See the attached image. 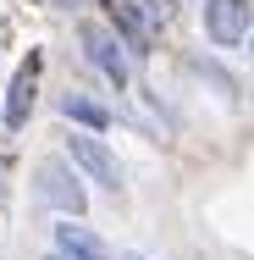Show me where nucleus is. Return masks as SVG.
<instances>
[{"mask_svg": "<svg viewBox=\"0 0 254 260\" xmlns=\"http://www.w3.org/2000/svg\"><path fill=\"white\" fill-rule=\"evenodd\" d=\"M116 260H150V255H116Z\"/></svg>", "mask_w": 254, "mask_h": 260, "instance_id": "obj_12", "label": "nucleus"}, {"mask_svg": "<svg viewBox=\"0 0 254 260\" xmlns=\"http://www.w3.org/2000/svg\"><path fill=\"white\" fill-rule=\"evenodd\" d=\"M33 194H39L50 210H61V216H83V210H89L83 172H78V160L66 155V150H61V155H45L33 166Z\"/></svg>", "mask_w": 254, "mask_h": 260, "instance_id": "obj_2", "label": "nucleus"}, {"mask_svg": "<svg viewBox=\"0 0 254 260\" xmlns=\"http://www.w3.org/2000/svg\"><path fill=\"white\" fill-rule=\"evenodd\" d=\"M0 122H6V111H0Z\"/></svg>", "mask_w": 254, "mask_h": 260, "instance_id": "obj_14", "label": "nucleus"}, {"mask_svg": "<svg viewBox=\"0 0 254 260\" xmlns=\"http://www.w3.org/2000/svg\"><path fill=\"white\" fill-rule=\"evenodd\" d=\"M138 6L150 11V17H155V22H160V28H166V22H171V17L183 11V0H138Z\"/></svg>", "mask_w": 254, "mask_h": 260, "instance_id": "obj_10", "label": "nucleus"}, {"mask_svg": "<svg viewBox=\"0 0 254 260\" xmlns=\"http://www.w3.org/2000/svg\"><path fill=\"white\" fill-rule=\"evenodd\" d=\"M100 6H105V22L127 39V50L138 55V61H150L155 55V17L138 0H100Z\"/></svg>", "mask_w": 254, "mask_h": 260, "instance_id": "obj_5", "label": "nucleus"}, {"mask_svg": "<svg viewBox=\"0 0 254 260\" xmlns=\"http://www.w3.org/2000/svg\"><path fill=\"white\" fill-rule=\"evenodd\" d=\"M55 255H66V260H111V249L83 227V216H61V227H55Z\"/></svg>", "mask_w": 254, "mask_h": 260, "instance_id": "obj_7", "label": "nucleus"}, {"mask_svg": "<svg viewBox=\"0 0 254 260\" xmlns=\"http://www.w3.org/2000/svg\"><path fill=\"white\" fill-rule=\"evenodd\" d=\"M199 17H204V39L215 50H238L254 39V0H204Z\"/></svg>", "mask_w": 254, "mask_h": 260, "instance_id": "obj_4", "label": "nucleus"}, {"mask_svg": "<svg viewBox=\"0 0 254 260\" xmlns=\"http://www.w3.org/2000/svg\"><path fill=\"white\" fill-rule=\"evenodd\" d=\"M249 55H254V39H249Z\"/></svg>", "mask_w": 254, "mask_h": 260, "instance_id": "obj_13", "label": "nucleus"}, {"mask_svg": "<svg viewBox=\"0 0 254 260\" xmlns=\"http://www.w3.org/2000/svg\"><path fill=\"white\" fill-rule=\"evenodd\" d=\"M55 111L66 116V122H78L83 133H111V122H116V111L100 100H89V94H78V89H66L61 100H55Z\"/></svg>", "mask_w": 254, "mask_h": 260, "instance_id": "obj_8", "label": "nucleus"}, {"mask_svg": "<svg viewBox=\"0 0 254 260\" xmlns=\"http://www.w3.org/2000/svg\"><path fill=\"white\" fill-rule=\"evenodd\" d=\"M33 100H39V55H28V61L11 72V83H6V100H0V111H6V127H11V133H22V127H28Z\"/></svg>", "mask_w": 254, "mask_h": 260, "instance_id": "obj_6", "label": "nucleus"}, {"mask_svg": "<svg viewBox=\"0 0 254 260\" xmlns=\"http://www.w3.org/2000/svg\"><path fill=\"white\" fill-rule=\"evenodd\" d=\"M50 11H89V6H100V0H45Z\"/></svg>", "mask_w": 254, "mask_h": 260, "instance_id": "obj_11", "label": "nucleus"}, {"mask_svg": "<svg viewBox=\"0 0 254 260\" xmlns=\"http://www.w3.org/2000/svg\"><path fill=\"white\" fill-rule=\"evenodd\" d=\"M78 45H83V61L100 72L111 89H127V83H133V61H138V55L127 50V39H122L111 22H78Z\"/></svg>", "mask_w": 254, "mask_h": 260, "instance_id": "obj_1", "label": "nucleus"}, {"mask_svg": "<svg viewBox=\"0 0 254 260\" xmlns=\"http://www.w3.org/2000/svg\"><path fill=\"white\" fill-rule=\"evenodd\" d=\"M66 155L78 160V172H83L89 183H100L111 200H122V194H127V172H122L116 150L105 144L100 133H72V139H66Z\"/></svg>", "mask_w": 254, "mask_h": 260, "instance_id": "obj_3", "label": "nucleus"}, {"mask_svg": "<svg viewBox=\"0 0 254 260\" xmlns=\"http://www.w3.org/2000/svg\"><path fill=\"white\" fill-rule=\"evenodd\" d=\"M183 67H188L194 78H204V83H210V89H215L221 100H238V78H232V72H227V67H221L215 55H188Z\"/></svg>", "mask_w": 254, "mask_h": 260, "instance_id": "obj_9", "label": "nucleus"}]
</instances>
